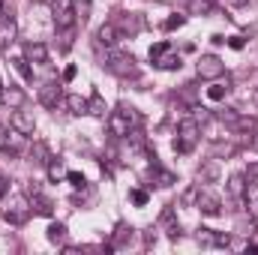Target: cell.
<instances>
[{"label": "cell", "instance_id": "2", "mask_svg": "<svg viewBox=\"0 0 258 255\" xmlns=\"http://www.w3.org/2000/svg\"><path fill=\"white\" fill-rule=\"evenodd\" d=\"M198 135H201L198 120H195V117H183V120H180V126H177L174 150H177V153H189V150L195 147V141H198Z\"/></svg>", "mask_w": 258, "mask_h": 255}, {"label": "cell", "instance_id": "41", "mask_svg": "<svg viewBox=\"0 0 258 255\" xmlns=\"http://www.w3.org/2000/svg\"><path fill=\"white\" fill-rule=\"evenodd\" d=\"M252 150H258V132L252 135Z\"/></svg>", "mask_w": 258, "mask_h": 255}, {"label": "cell", "instance_id": "25", "mask_svg": "<svg viewBox=\"0 0 258 255\" xmlns=\"http://www.w3.org/2000/svg\"><path fill=\"white\" fill-rule=\"evenodd\" d=\"M48 177H51V180L66 177V168H63V162H60V159H51V162H48Z\"/></svg>", "mask_w": 258, "mask_h": 255}, {"label": "cell", "instance_id": "20", "mask_svg": "<svg viewBox=\"0 0 258 255\" xmlns=\"http://www.w3.org/2000/svg\"><path fill=\"white\" fill-rule=\"evenodd\" d=\"M186 9L192 15H210L213 12V0H186Z\"/></svg>", "mask_w": 258, "mask_h": 255}, {"label": "cell", "instance_id": "28", "mask_svg": "<svg viewBox=\"0 0 258 255\" xmlns=\"http://www.w3.org/2000/svg\"><path fill=\"white\" fill-rule=\"evenodd\" d=\"M15 69H18V72H21V78H27V81H30V78H33V69H30V66H27V57H24V60H15Z\"/></svg>", "mask_w": 258, "mask_h": 255}, {"label": "cell", "instance_id": "4", "mask_svg": "<svg viewBox=\"0 0 258 255\" xmlns=\"http://www.w3.org/2000/svg\"><path fill=\"white\" fill-rule=\"evenodd\" d=\"M150 60L159 69H180V54L171 48V42H159L150 48Z\"/></svg>", "mask_w": 258, "mask_h": 255}, {"label": "cell", "instance_id": "36", "mask_svg": "<svg viewBox=\"0 0 258 255\" xmlns=\"http://www.w3.org/2000/svg\"><path fill=\"white\" fill-rule=\"evenodd\" d=\"M228 45H231L234 51H240V48H243V36H231V39H228Z\"/></svg>", "mask_w": 258, "mask_h": 255}, {"label": "cell", "instance_id": "32", "mask_svg": "<svg viewBox=\"0 0 258 255\" xmlns=\"http://www.w3.org/2000/svg\"><path fill=\"white\" fill-rule=\"evenodd\" d=\"M213 153H216V159H219V156H231V153H234V144H216Z\"/></svg>", "mask_w": 258, "mask_h": 255}, {"label": "cell", "instance_id": "5", "mask_svg": "<svg viewBox=\"0 0 258 255\" xmlns=\"http://www.w3.org/2000/svg\"><path fill=\"white\" fill-rule=\"evenodd\" d=\"M51 15H54L57 30L72 27V24H75V9H72V0H51Z\"/></svg>", "mask_w": 258, "mask_h": 255}, {"label": "cell", "instance_id": "8", "mask_svg": "<svg viewBox=\"0 0 258 255\" xmlns=\"http://www.w3.org/2000/svg\"><path fill=\"white\" fill-rule=\"evenodd\" d=\"M195 207H198L204 216H219V213H222V201H219L213 192H198V198H195Z\"/></svg>", "mask_w": 258, "mask_h": 255}, {"label": "cell", "instance_id": "10", "mask_svg": "<svg viewBox=\"0 0 258 255\" xmlns=\"http://www.w3.org/2000/svg\"><path fill=\"white\" fill-rule=\"evenodd\" d=\"M27 195L33 198V210H36V213H42V216H51V213H54V204L42 195V189H39V183H36V180L27 186Z\"/></svg>", "mask_w": 258, "mask_h": 255}, {"label": "cell", "instance_id": "42", "mask_svg": "<svg viewBox=\"0 0 258 255\" xmlns=\"http://www.w3.org/2000/svg\"><path fill=\"white\" fill-rule=\"evenodd\" d=\"M0 90H3V78H0Z\"/></svg>", "mask_w": 258, "mask_h": 255}, {"label": "cell", "instance_id": "12", "mask_svg": "<svg viewBox=\"0 0 258 255\" xmlns=\"http://www.w3.org/2000/svg\"><path fill=\"white\" fill-rule=\"evenodd\" d=\"M198 243H201V246H228L231 237H228V234H219V231H213V228H201V231H198Z\"/></svg>", "mask_w": 258, "mask_h": 255}, {"label": "cell", "instance_id": "40", "mask_svg": "<svg viewBox=\"0 0 258 255\" xmlns=\"http://www.w3.org/2000/svg\"><path fill=\"white\" fill-rule=\"evenodd\" d=\"M6 189H9V183H6V180H3V177H0V198H3V195H6Z\"/></svg>", "mask_w": 258, "mask_h": 255}, {"label": "cell", "instance_id": "22", "mask_svg": "<svg viewBox=\"0 0 258 255\" xmlns=\"http://www.w3.org/2000/svg\"><path fill=\"white\" fill-rule=\"evenodd\" d=\"M48 240L51 243H66V225L63 222H51L48 225Z\"/></svg>", "mask_w": 258, "mask_h": 255}, {"label": "cell", "instance_id": "11", "mask_svg": "<svg viewBox=\"0 0 258 255\" xmlns=\"http://www.w3.org/2000/svg\"><path fill=\"white\" fill-rule=\"evenodd\" d=\"M96 42L105 45V48H114V45L120 42V27H117V24H102V27L96 30Z\"/></svg>", "mask_w": 258, "mask_h": 255}, {"label": "cell", "instance_id": "21", "mask_svg": "<svg viewBox=\"0 0 258 255\" xmlns=\"http://www.w3.org/2000/svg\"><path fill=\"white\" fill-rule=\"evenodd\" d=\"M105 102H102V96L99 93H93L90 96V102H87V114H93V117H105Z\"/></svg>", "mask_w": 258, "mask_h": 255}, {"label": "cell", "instance_id": "9", "mask_svg": "<svg viewBox=\"0 0 258 255\" xmlns=\"http://www.w3.org/2000/svg\"><path fill=\"white\" fill-rule=\"evenodd\" d=\"M9 126L15 129V132H21V135H33L36 120H33L27 111H18V108H12V114H9Z\"/></svg>", "mask_w": 258, "mask_h": 255}, {"label": "cell", "instance_id": "18", "mask_svg": "<svg viewBox=\"0 0 258 255\" xmlns=\"http://www.w3.org/2000/svg\"><path fill=\"white\" fill-rule=\"evenodd\" d=\"M66 105H69V114H75V117L87 114V99H81V96H75V93L66 96Z\"/></svg>", "mask_w": 258, "mask_h": 255}, {"label": "cell", "instance_id": "38", "mask_svg": "<svg viewBox=\"0 0 258 255\" xmlns=\"http://www.w3.org/2000/svg\"><path fill=\"white\" fill-rule=\"evenodd\" d=\"M225 3H228V6H237V9H240V6H249V0H225Z\"/></svg>", "mask_w": 258, "mask_h": 255}, {"label": "cell", "instance_id": "6", "mask_svg": "<svg viewBox=\"0 0 258 255\" xmlns=\"http://www.w3.org/2000/svg\"><path fill=\"white\" fill-rule=\"evenodd\" d=\"M222 72H225V63H222L219 57H213V54H207V57H201V60H198V78L213 81V78H219Z\"/></svg>", "mask_w": 258, "mask_h": 255}, {"label": "cell", "instance_id": "26", "mask_svg": "<svg viewBox=\"0 0 258 255\" xmlns=\"http://www.w3.org/2000/svg\"><path fill=\"white\" fill-rule=\"evenodd\" d=\"M234 129H240V132L255 129V120H252V117H234Z\"/></svg>", "mask_w": 258, "mask_h": 255}, {"label": "cell", "instance_id": "1", "mask_svg": "<svg viewBox=\"0 0 258 255\" xmlns=\"http://www.w3.org/2000/svg\"><path fill=\"white\" fill-rule=\"evenodd\" d=\"M138 126H141V114L132 105H123V108L108 114V129H111L114 138H126L129 132H135Z\"/></svg>", "mask_w": 258, "mask_h": 255}, {"label": "cell", "instance_id": "27", "mask_svg": "<svg viewBox=\"0 0 258 255\" xmlns=\"http://www.w3.org/2000/svg\"><path fill=\"white\" fill-rule=\"evenodd\" d=\"M60 48H63V51L72 48V27H63V30H60Z\"/></svg>", "mask_w": 258, "mask_h": 255}, {"label": "cell", "instance_id": "17", "mask_svg": "<svg viewBox=\"0 0 258 255\" xmlns=\"http://www.w3.org/2000/svg\"><path fill=\"white\" fill-rule=\"evenodd\" d=\"M72 9H75V21L87 24V18H90V9H93V0H72Z\"/></svg>", "mask_w": 258, "mask_h": 255}, {"label": "cell", "instance_id": "7", "mask_svg": "<svg viewBox=\"0 0 258 255\" xmlns=\"http://www.w3.org/2000/svg\"><path fill=\"white\" fill-rule=\"evenodd\" d=\"M60 99H63V90H60L57 81H45V84L39 87V102H42L45 108H57Z\"/></svg>", "mask_w": 258, "mask_h": 255}, {"label": "cell", "instance_id": "19", "mask_svg": "<svg viewBox=\"0 0 258 255\" xmlns=\"http://www.w3.org/2000/svg\"><path fill=\"white\" fill-rule=\"evenodd\" d=\"M15 36V21L12 15H0V42H12Z\"/></svg>", "mask_w": 258, "mask_h": 255}, {"label": "cell", "instance_id": "33", "mask_svg": "<svg viewBox=\"0 0 258 255\" xmlns=\"http://www.w3.org/2000/svg\"><path fill=\"white\" fill-rule=\"evenodd\" d=\"M198 177H201V180H213V177H216V165H213V162H210V165H204V168L198 171Z\"/></svg>", "mask_w": 258, "mask_h": 255}, {"label": "cell", "instance_id": "35", "mask_svg": "<svg viewBox=\"0 0 258 255\" xmlns=\"http://www.w3.org/2000/svg\"><path fill=\"white\" fill-rule=\"evenodd\" d=\"M192 117H195V120H198V126L210 120V114H207V108H195V114H192Z\"/></svg>", "mask_w": 258, "mask_h": 255}, {"label": "cell", "instance_id": "39", "mask_svg": "<svg viewBox=\"0 0 258 255\" xmlns=\"http://www.w3.org/2000/svg\"><path fill=\"white\" fill-rule=\"evenodd\" d=\"M252 180H258V165H252V168H249V183H252Z\"/></svg>", "mask_w": 258, "mask_h": 255}, {"label": "cell", "instance_id": "34", "mask_svg": "<svg viewBox=\"0 0 258 255\" xmlns=\"http://www.w3.org/2000/svg\"><path fill=\"white\" fill-rule=\"evenodd\" d=\"M156 177H159V186H171V183H174V174H168V171H162V168H156Z\"/></svg>", "mask_w": 258, "mask_h": 255}, {"label": "cell", "instance_id": "16", "mask_svg": "<svg viewBox=\"0 0 258 255\" xmlns=\"http://www.w3.org/2000/svg\"><path fill=\"white\" fill-rule=\"evenodd\" d=\"M249 189V183H246V177L243 174H234V177H228V195H231V201H243V195Z\"/></svg>", "mask_w": 258, "mask_h": 255}, {"label": "cell", "instance_id": "3", "mask_svg": "<svg viewBox=\"0 0 258 255\" xmlns=\"http://www.w3.org/2000/svg\"><path fill=\"white\" fill-rule=\"evenodd\" d=\"M105 66H108V72H114V75H120V78L138 75L135 57L126 54V51H114V48H108V54H105Z\"/></svg>", "mask_w": 258, "mask_h": 255}, {"label": "cell", "instance_id": "37", "mask_svg": "<svg viewBox=\"0 0 258 255\" xmlns=\"http://www.w3.org/2000/svg\"><path fill=\"white\" fill-rule=\"evenodd\" d=\"M75 72H78L75 66H66V69H63V81H72V78H75Z\"/></svg>", "mask_w": 258, "mask_h": 255}, {"label": "cell", "instance_id": "14", "mask_svg": "<svg viewBox=\"0 0 258 255\" xmlns=\"http://www.w3.org/2000/svg\"><path fill=\"white\" fill-rule=\"evenodd\" d=\"M0 99H3V105H6V108H21V105H24V93H21L15 84L3 87V90H0Z\"/></svg>", "mask_w": 258, "mask_h": 255}, {"label": "cell", "instance_id": "15", "mask_svg": "<svg viewBox=\"0 0 258 255\" xmlns=\"http://www.w3.org/2000/svg\"><path fill=\"white\" fill-rule=\"evenodd\" d=\"M24 138H27V135H21V132H15V129H12V132L3 138V153H9V156H18V153L24 150Z\"/></svg>", "mask_w": 258, "mask_h": 255}, {"label": "cell", "instance_id": "24", "mask_svg": "<svg viewBox=\"0 0 258 255\" xmlns=\"http://www.w3.org/2000/svg\"><path fill=\"white\" fill-rule=\"evenodd\" d=\"M225 93H228V84H210L207 87V99H213V102L225 99Z\"/></svg>", "mask_w": 258, "mask_h": 255}, {"label": "cell", "instance_id": "31", "mask_svg": "<svg viewBox=\"0 0 258 255\" xmlns=\"http://www.w3.org/2000/svg\"><path fill=\"white\" fill-rule=\"evenodd\" d=\"M183 21H186L183 15H171V18L165 21V30H177V27H183Z\"/></svg>", "mask_w": 258, "mask_h": 255}, {"label": "cell", "instance_id": "13", "mask_svg": "<svg viewBox=\"0 0 258 255\" xmlns=\"http://www.w3.org/2000/svg\"><path fill=\"white\" fill-rule=\"evenodd\" d=\"M24 57H27V63L45 66L48 63V48H45L42 42H27V45H24Z\"/></svg>", "mask_w": 258, "mask_h": 255}, {"label": "cell", "instance_id": "30", "mask_svg": "<svg viewBox=\"0 0 258 255\" xmlns=\"http://www.w3.org/2000/svg\"><path fill=\"white\" fill-rule=\"evenodd\" d=\"M66 180H69L75 189H81V186H84V174H78V171H66Z\"/></svg>", "mask_w": 258, "mask_h": 255}, {"label": "cell", "instance_id": "43", "mask_svg": "<svg viewBox=\"0 0 258 255\" xmlns=\"http://www.w3.org/2000/svg\"><path fill=\"white\" fill-rule=\"evenodd\" d=\"M0 9H3V0H0Z\"/></svg>", "mask_w": 258, "mask_h": 255}, {"label": "cell", "instance_id": "23", "mask_svg": "<svg viewBox=\"0 0 258 255\" xmlns=\"http://www.w3.org/2000/svg\"><path fill=\"white\" fill-rule=\"evenodd\" d=\"M3 219L12 222V225H21V222L27 219V210H21V207H9V210L3 213Z\"/></svg>", "mask_w": 258, "mask_h": 255}, {"label": "cell", "instance_id": "29", "mask_svg": "<svg viewBox=\"0 0 258 255\" xmlns=\"http://www.w3.org/2000/svg\"><path fill=\"white\" fill-rule=\"evenodd\" d=\"M129 198H132V204H138V207H144V204H147V192H144V189H132V192H129Z\"/></svg>", "mask_w": 258, "mask_h": 255}]
</instances>
